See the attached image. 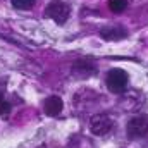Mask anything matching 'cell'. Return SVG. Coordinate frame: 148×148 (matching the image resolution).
Returning a JSON list of instances; mask_svg holds the SVG:
<instances>
[{
    "label": "cell",
    "instance_id": "3957f363",
    "mask_svg": "<svg viewBox=\"0 0 148 148\" xmlns=\"http://www.w3.org/2000/svg\"><path fill=\"white\" fill-rule=\"evenodd\" d=\"M114 127V121L107 114H95L90 117V131L95 136H105Z\"/></svg>",
    "mask_w": 148,
    "mask_h": 148
},
{
    "label": "cell",
    "instance_id": "6da1fadb",
    "mask_svg": "<svg viewBox=\"0 0 148 148\" xmlns=\"http://www.w3.org/2000/svg\"><path fill=\"white\" fill-rule=\"evenodd\" d=\"M45 14H47L50 19H53L57 24H64V23L69 19L71 7H69L66 2H62V0H52V2L47 5Z\"/></svg>",
    "mask_w": 148,
    "mask_h": 148
},
{
    "label": "cell",
    "instance_id": "5b68a950",
    "mask_svg": "<svg viewBox=\"0 0 148 148\" xmlns=\"http://www.w3.org/2000/svg\"><path fill=\"white\" fill-rule=\"evenodd\" d=\"M121 95H122V98H121V107H122L124 110L134 112V110L140 109L141 98H140V95H138L136 91H124V93H121Z\"/></svg>",
    "mask_w": 148,
    "mask_h": 148
},
{
    "label": "cell",
    "instance_id": "ba28073f",
    "mask_svg": "<svg viewBox=\"0 0 148 148\" xmlns=\"http://www.w3.org/2000/svg\"><path fill=\"white\" fill-rule=\"evenodd\" d=\"M64 109V102H62V98L60 97H57V95H52V97H48L47 100H45V103H43V110L47 115H50V117H57L60 112Z\"/></svg>",
    "mask_w": 148,
    "mask_h": 148
},
{
    "label": "cell",
    "instance_id": "7a4b0ae2",
    "mask_svg": "<svg viewBox=\"0 0 148 148\" xmlns=\"http://www.w3.org/2000/svg\"><path fill=\"white\" fill-rule=\"evenodd\" d=\"M127 73L122 71V69H110L109 74H107V88L110 90L112 93H124L126 88H127Z\"/></svg>",
    "mask_w": 148,
    "mask_h": 148
},
{
    "label": "cell",
    "instance_id": "9c48e42d",
    "mask_svg": "<svg viewBox=\"0 0 148 148\" xmlns=\"http://www.w3.org/2000/svg\"><path fill=\"white\" fill-rule=\"evenodd\" d=\"M127 7V0H109V9L114 14H121L124 12Z\"/></svg>",
    "mask_w": 148,
    "mask_h": 148
},
{
    "label": "cell",
    "instance_id": "52a82bcc",
    "mask_svg": "<svg viewBox=\"0 0 148 148\" xmlns=\"http://www.w3.org/2000/svg\"><path fill=\"white\" fill-rule=\"evenodd\" d=\"M100 36L107 41H119V40L127 36V31H126V28H122L119 24L117 26H105L100 29Z\"/></svg>",
    "mask_w": 148,
    "mask_h": 148
},
{
    "label": "cell",
    "instance_id": "277c9868",
    "mask_svg": "<svg viewBox=\"0 0 148 148\" xmlns=\"http://www.w3.org/2000/svg\"><path fill=\"white\" fill-rule=\"evenodd\" d=\"M127 136L131 140H138L148 134V117L147 115H133L127 121Z\"/></svg>",
    "mask_w": 148,
    "mask_h": 148
},
{
    "label": "cell",
    "instance_id": "30bf717a",
    "mask_svg": "<svg viewBox=\"0 0 148 148\" xmlns=\"http://www.w3.org/2000/svg\"><path fill=\"white\" fill-rule=\"evenodd\" d=\"M10 2L16 9H21V10H28L31 7H35V3H36V0H10Z\"/></svg>",
    "mask_w": 148,
    "mask_h": 148
},
{
    "label": "cell",
    "instance_id": "8992f818",
    "mask_svg": "<svg viewBox=\"0 0 148 148\" xmlns=\"http://www.w3.org/2000/svg\"><path fill=\"white\" fill-rule=\"evenodd\" d=\"M95 71H97V67L90 59H79L73 66V74H76L77 77H90Z\"/></svg>",
    "mask_w": 148,
    "mask_h": 148
}]
</instances>
